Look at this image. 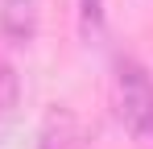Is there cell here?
<instances>
[{"mask_svg": "<svg viewBox=\"0 0 153 149\" xmlns=\"http://www.w3.org/2000/svg\"><path fill=\"white\" fill-rule=\"evenodd\" d=\"M37 149H91L87 145V133L71 108H50L46 120H42V141Z\"/></svg>", "mask_w": 153, "mask_h": 149, "instance_id": "obj_2", "label": "cell"}, {"mask_svg": "<svg viewBox=\"0 0 153 149\" xmlns=\"http://www.w3.org/2000/svg\"><path fill=\"white\" fill-rule=\"evenodd\" d=\"M116 95H120V120L132 137H153V74L137 58L116 62Z\"/></svg>", "mask_w": 153, "mask_h": 149, "instance_id": "obj_1", "label": "cell"}, {"mask_svg": "<svg viewBox=\"0 0 153 149\" xmlns=\"http://www.w3.org/2000/svg\"><path fill=\"white\" fill-rule=\"evenodd\" d=\"M0 33L13 46H29L37 37V0H0Z\"/></svg>", "mask_w": 153, "mask_h": 149, "instance_id": "obj_3", "label": "cell"}, {"mask_svg": "<svg viewBox=\"0 0 153 149\" xmlns=\"http://www.w3.org/2000/svg\"><path fill=\"white\" fill-rule=\"evenodd\" d=\"M103 33H108V13H103V0H79V37L87 46H100Z\"/></svg>", "mask_w": 153, "mask_h": 149, "instance_id": "obj_4", "label": "cell"}, {"mask_svg": "<svg viewBox=\"0 0 153 149\" xmlns=\"http://www.w3.org/2000/svg\"><path fill=\"white\" fill-rule=\"evenodd\" d=\"M21 104V79L8 62H0V120H8Z\"/></svg>", "mask_w": 153, "mask_h": 149, "instance_id": "obj_5", "label": "cell"}]
</instances>
